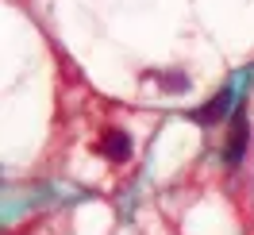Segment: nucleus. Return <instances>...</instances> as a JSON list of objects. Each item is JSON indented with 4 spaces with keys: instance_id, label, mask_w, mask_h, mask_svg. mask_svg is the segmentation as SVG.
I'll use <instances>...</instances> for the list:
<instances>
[{
    "instance_id": "obj_3",
    "label": "nucleus",
    "mask_w": 254,
    "mask_h": 235,
    "mask_svg": "<svg viewBox=\"0 0 254 235\" xmlns=\"http://www.w3.org/2000/svg\"><path fill=\"white\" fill-rule=\"evenodd\" d=\"M227 108H231V89H220V93L212 96L204 108L196 112V120H200V124H212V120H220V116H223Z\"/></svg>"
},
{
    "instance_id": "obj_1",
    "label": "nucleus",
    "mask_w": 254,
    "mask_h": 235,
    "mask_svg": "<svg viewBox=\"0 0 254 235\" xmlns=\"http://www.w3.org/2000/svg\"><path fill=\"white\" fill-rule=\"evenodd\" d=\"M243 147H247V112L239 108L235 112V124H231V147H227V166H235L239 158H243Z\"/></svg>"
},
{
    "instance_id": "obj_4",
    "label": "nucleus",
    "mask_w": 254,
    "mask_h": 235,
    "mask_svg": "<svg viewBox=\"0 0 254 235\" xmlns=\"http://www.w3.org/2000/svg\"><path fill=\"white\" fill-rule=\"evenodd\" d=\"M162 89H170V93H181L185 85H189V78H181V74H158Z\"/></svg>"
},
{
    "instance_id": "obj_2",
    "label": "nucleus",
    "mask_w": 254,
    "mask_h": 235,
    "mask_svg": "<svg viewBox=\"0 0 254 235\" xmlns=\"http://www.w3.org/2000/svg\"><path fill=\"white\" fill-rule=\"evenodd\" d=\"M100 151H104L112 162H124V158L131 155V135H124V131H108L104 143H100Z\"/></svg>"
}]
</instances>
